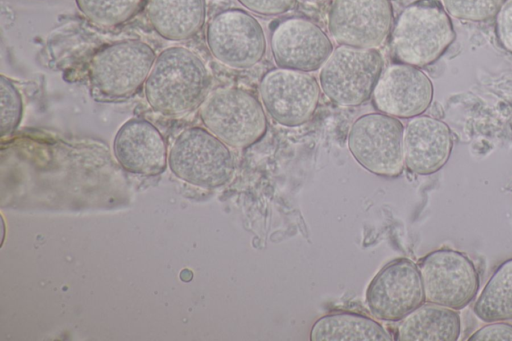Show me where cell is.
Wrapping results in <instances>:
<instances>
[{
    "instance_id": "7a4b0ae2",
    "label": "cell",
    "mask_w": 512,
    "mask_h": 341,
    "mask_svg": "<svg viewBox=\"0 0 512 341\" xmlns=\"http://www.w3.org/2000/svg\"><path fill=\"white\" fill-rule=\"evenodd\" d=\"M456 33L439 0H415L399 13L390 33L391 50L400 63L418 68L436 62Z\"/></svg>"
},
{
    "instance_id": "52a82bcc",
    "label": "cell",
    "mask_w": 512,
    "mask_h": 341,
    "mask_svg": "<svg viewBox=\"0 0 512 341\" xmlns=\"http://www.w3.org/2000/svg\"><path fill=\"white\" fill-rule=\"evenodd\" d=\"M404 129L396 117L381 112L366 113L350 126L347 146L365 170L377 176L395 178L405 167Z\"/></svg>"
},
{
    "instance_id": "5b68a950",
    "label": "cell",
    "mask_w": 512,
    "mask_h": 341,
    "mask_svg": "<svg viewBox=\"0 0 512 341\" xmlns=\"http://www.w3.org/2000/svg\"><path fill=\"white\" fill-rule=\"evenodd\" d=\"M168 164L177 178L205 189L226 185L235 172V159L229 146L209 130L197 126L177 136L169 150Z\"/></svg>"
},
{
    "instance_id": "2e32d148",
    "label": "cell",
    "mask_w": 512,
    "mask_h": 341,
    "mask_svg": "<svg viewBox=\"0 0 512 341\" xmlns=\"http://www.w3.org/2000/svg\"><path fill=\"white\" fill-rule=\"evenodd\" d=\"M453 144L445 122L428 115L413 117L404 129L405 166L417 175L436 173L448 162Z\"/></svg>"
},
{
    "instance_id": "4316f807",
    "label": "cell",
    "mask_w": 512,
    "mask_h": 341,
    "mask_svg": "<svg viewBox=\"0 0 512 341\" xmlns=\"http://www.w3.org/2000/svg\"><path fill=\"white\" fill-rule=\"evenodd\" d=\"M312 1H322V0H312Z\"/></svg>"
},
{
    "instance_id": "4fadbf2b",
    "label": "cell",
    "mask_w": 512,
    "mask_h": 341,
    "mask_svg": "<svg viewBox=\"0 0 512 341\" xmlns=\"http://www.w3.org/2000/svg\"><path fill=\"white\" fill-rule=\"evenodd\" d=\"M269 42L276 66L308 73L321 69L334 50L330 37L318 24L299 16L278 21Z\"/></svg>"
},
{
    "instance_id": "ac0fdd59",
    "label": "cell",
    "mask_w": 512,
    "mask_h": 341,
    "mask_svg": "<svg viewBox=\"0 0 512 341\" xmlns=\"http://www.w3.org/2000/svg\"><path fill=\"white\" fill-rule=\"evenodd\" d=\"M460 332L461 319L457 310L423 303L400 320L395 340L456 341Z\"/></svg>"
},
{
    "instance_id": "277c9868",
    "label": "cell",
    "mask_w": 512,
    "mask_h": 341,
    "mask_svg": "<svg viewBox=\"0 0 512 341\" xmlns=\"http://www.w3.org/2000/svg\"><path fill=\"white\" fill-rule=\"evenodd\" d=\"M205 128L229 147L248 148L266 134L268 120L260 100L247 90L218 88L199 107Z\"/></svg>"
},
{
    "instance_id": "484cf974",
    "label": "cell",
    "mask_w": 512,
    "mask_h": 341,
    "mask_svg": "<svg viewBox=\"0 0 512 341\" xmlns=\"http://www.w3.org/2000/svg\"><path fill=\"white\" fill-rule=\"evenodd\" d=\"M469 341L509 340L512 341V324L505 321L489 322L476 330Z\"/></svg>"
},
{
    "instance_id": "ba28073f",
    "label": "cell",
    "mask_w": 512,
    "mask_h": 341,
    "mask_svg": "<svg viewBox=\"0 0 512 341\" xmlns=\"http://www.w3.org/2000/svg\"><path fill=\"white\" fill-rule=\"evenodd\" d=\"M206 43L212 56L232 69H250L265 56L267 40L260 22L240 8L216 13L206 28Z\"/></svg>"
},
{
    "instance_id": "3957f363",
    "label": "cell",
    "mask_w": 512,
    "mask_h": 341,
    "mask_svg": "<svg viewBox=\"0 0 512 341\" xmlns=\"http://www.w3.org/2000/svg\"><path fill=\"white\" fill-rule=\"evenodd\" d=\"M150 45L140 40H123L100 48L88 66L91 92L102 101L131 97L145 83L155 61Z\"/></svg>"
},
{
    "instance_id": "ffe728a7",
    "label": "cell",
    "mask_w": 512,
    "mask_h": 341,
    "mask_svg": "<svg viewBox=\"0 0 512 341\" xmlns=\"http://www.w3.org/2000/svg\"><path fill=\"white\" fill-rule=\"evenodd\" d=\"M473 311L487 323L512 320V258L502 262L493 272Z\"/></svg>"
},
{
    "instance_id": "7c38bea8",
    "label": "cell",
    "mask_w": 512,
    "mask_h": 341,
    "mask_svg": "<svg viewBox=\"0 0 512 341\" xmlns=\"http://www.w3.org/2000/svg\"><path fill=\"white\" fill-rule=\"evenodd\" d=\"M366 305L372 316L398 322L425 302L418 266L407 258L386 264L366 290Z\"/></svg>"
},
{
    "instance_id": "6da1fadb",
    "label": "cell",
    "mask_w": 512,
    "mask_h": 341,
    "mask_svg": "<svg viewBox=\"0 0 512 341\" xmlns=\"http://www.w3.org/2000/svg\"><path fill=\"white\" fill-rule=\"evenodd\" d=\"M211 85L203 60L192 50L173 46L156 58L144 83L149 106L165 116H182L200 107Z\"/></svg>"
},
{
    "instance_id": "603a6c76",
    "label": "cell",
    "mask_w": 512,
    "mask_h": 341,
    "mask_svg": "<svg viewBox=\"0 0 512 341\" xmlns=\"http://www.w3.org/2000/svg\"><path fill=\"white\" fill-rule=\"evenodd\" d=\"M503 2L504 0H442L450 16L476 23L494 18Z\"/></svg>"
},
{
    "instance_id": "d4e9b609",
    "label": "cell",
    "mask_w": 512,
    "mask_h": 341,
    "mask_svg": "<svg viewBox=\"0 0 512 341\" xmlns=\"http://www.w3.org/2000/svg\"><path fill=\"white\" fill-rule=\"evenodd\" d=\"M495 35L500 46L512 53V0H504L495 16Z\"/></svg>"
},
{
    "instance_id": "e0dca14e",
    "label": "cell",
    "mask_w": 512,
    "mask_h": 341,
    "mask_svg": "<svg viewBox=\"0 0 512 341\" xmlns=\"http://www.w3.org/2000/svg\"><path fill=\"white\" fill-rule=\"evenodd\" d=\"M145 11L159 36L169 41H184L204 26L206 0H148Z\"/></svg>"
},
{
    "instance_id": "30bf717a",
    "label": "cell",
    "mask_w": 512,
    "mask_h": 341,
    "mask_svg": "<svg viewBox=\"0 0 512 341\" xmlns=\"http://www.w3.org/2000/svg\"><path fill=\"white\" fill-rule=\"evenodd\" d=\"M266 113L285 127L301 126L313 117L320 100L319 81L308 72L287 68L267 71L259 84Z\"/></svg>"
},
{
    "instance_id": "5bb4252c",
    "label": "cell",
    "mask_w": 512,
    "mask_h": 341,
    "mask_svg": "<svg viewBox=\"0 0 512 341\" xmlns=\"http://www.w3.org/2000/svg\"><path fill=\"white\" fill-rule=\"evenodd\" d=\"M433 96V83L422 70L396 63L381 74L372 102L378 112L398 119H411L422 115L431 106Z\"/></svg>"
},
{
    "instance_id": "9c48e42d",
    "label": "cell",
    "mask_w": 512,
    "mask_h": 341,
    "mask_svg": "<svg viewBox=\"0 0 512 341\" xmlns=\"http://www.w3.org/2000/svg\"><path fill=\"white\" fill-rule=\"evenodd\" d=\"M420 271L425 301L461 310L468 306L479 290V274L472 260L450 248L430 252L423 257Z\"/></svg>"
},
{
    "instance_id": "7402d4cb",
    "label": "cell",
    "mask_w": 512,
    "mask_h": 341,
    "mask_svg": "<svg viewBox=\"0 0 512 341\" xmlns=\"http://www.w3.org/2000/svg\"><path fill=\"white\" fill-rule=\"evenodd\" d=\"M23 113L22 96L5 75L0 76V131L1 137L10 136L18 127Z\"/></svg>"
},
{
    "instance_id": "cb8c5ba5",
    "label": "cell",
    "mask_w": 512,
    "mask_h": 341,
    "mask_svg": "<svg viewBox=\"0 0 512 341\" xmlns=\"http://www.w3.org/2000/svg\"><path fill=\"white\" fill-rule=\"evenodd\" d=\"M248 11L263 17H275L289 12L296 0H237Z\"/></svg>"
},
{
    "instance_id": "d6986e66",
    "label": "cell",
    "mask_w": 512,
    "mask_h": 341,
    "mask_svg": "<svg viewBox=\"0 0 512 341\" xmlns=\"http://www.w3.org/2000/svg\"><path fill=\"white\" fill-rule=\"evenodd\" d=\"M311 341H390L391 335L376 320L354 312H335L312 325Z\"/></svg>"
},
{
    "instance_id": "44dd1931",
    "label": "cell",
    "mask_w": 512,
    "mask_h": 341,
    "mask_svg": "<svg viewBox=\"0 0 512 341\" xmlns=\"http://www.w3.org/2000/svg\"><path fill=\"white\" fill-rule=\"evenodd\" d=\"M144 0H75L78 10L92 24L113 28L132 19Z\"/></svg>"
},
{
    "instance_id": "8992f818",
    "label": "cell",
    "mask_w": 512,
    "mask_h": 341,
    "mask_svg": "<svg viewBox=\"0 0 512 341\" xmlns=\"http://www.w3.org/2000/svg\"><path fill=\"white\" fill-rule=\"evenodd\" d=\"M383 71L378 49L339 45L320 69L319 85L333 103L355 107L372 97Z\"/></svg>"
},
{
    "instance_id": "9a60e30c",
    "label": "cell",
    "mask_w": 512,
    "mask_h": 341,
    "mask_svg": "<svg viewBox=\"0 0 512 341\" xmlns=\"http://www.w3.org/2000/svg\"><path fill=\"white\" fill-rule=\"evenodd\" d=\"M113 152L126 171L141 176H156L167 166V147L160 131L149 121L132 118L117 131Z\"/></svg>"
},
{
    "instance_id": "8fae6325",
    "label": "cell",
    "mask_w": 512,
    "mask_h": 341,
    "mask_svg": "<svg viewBox=\"0 0 512 341\" xmlns=\"http://www.w3.org/2000/svg\"><path fill=\"white\" fill-rule=\"evenodd\" d=\"M394 24L391 0H333L327 17L330 36L338 45L380 47Z\"/></svg>"
}]
</instances>
